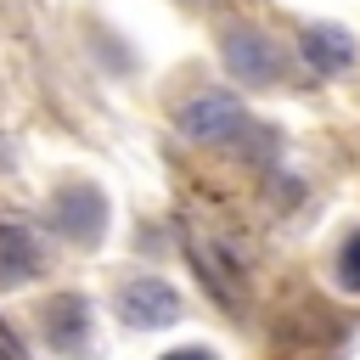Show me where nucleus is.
<instances>
[{"label":"nucleus","mask_w":360,"mask_h":360,"mask_svg":"<svg viewBox=\"0 0 360 360\" xmlns=\"http://www.w3.org/2000/svg\"><path fill=\"white\" fill-rule=\"evenodd\" d=\"M304 56H309L315 68H343L354 51H349V34H343V28H309V34H304Z\"/></svg>","instance_id":"nucleus-6"},{"label":"nucleus","mask_w":360,"mask_h":360,"mask_svg":"<svg viewBox=\"0 0 360 360\" xmlns=\"http://www.w3.org/2000/svg\"><path fill=\"white\" fill-rule=\"evenodd\" d=\"M79 309H84L79 298H56V304H51V315H45V338H51L56 349H79V326H84Z\"/></svg>","instance_id":"nucleus-7"},{"label":"nucleus","mask_w":360,"mask_h":360,"mask_svg":"<svg viewBox=\"0 0 360 360\" xmlns=\"http://www.w3.org/2000/svg\"><path fill=\"white\" fill-rule=\"evenodd\" d=\"M169 360H208L202 349H180V354H169Z\"/></svg>","instance_id":"nucleus-9"},{"label":"nucleus","mask_w":360,"mask_h":360,"mask_svg":"<svg viewBox=\"0 0 360 360\" xmlns=\"http://www.w3.org/2000/svg\"><path fill=\"white\" fill-rule=\"evenodd\" d=\"M225 62H231V73L248 79V84H270V79L281 73V56H276V45H270L264 34H231V39H225Z\"/></svg>","instance_id":"nucleus-3"},{"label":"nucleus","mask_w":360,"mask_h":360,"mask_svg":"<svg viewBox=\"0 0 360 360\" xmlns=\"http://www.w3.org/2000/svg\"><path fill=\"white\" fill-rule=\"evenodd\" d=\"M338 281L360 292V236H349V242H343V259H338Z\"/></svg>","instance_id":"nucleus-8"},{"label":"nucleus","mask_w":360,"mask_h":360,"mask_svg":"<svg viewBox=\"0 0 360 360\" xmlns=\"http://www.w3.org/2000/svg\"><path fill=\"white\" fill-rule=\"evenodd\" d=\"M118 304H124V321H135V326H169V321L180 315L174 287L158 281V276H135V281L118 292Z\"/></svg>","instance_id":"nucleus-2"},{"label":"nucleus","mask_w":360,"mask_h":360,"mask_svg":"<svg viewBox=\"0 0 360 360\" xmlns=\"http://www.w3.org/2000/svg\"><path fill=\"white\" fill-rule=\"evenodd\" d=\"M242 124H248V118H242V101L225 96V90H208V96H197V101L180 107V129L197 135V141H225V135H236Z\"/></svg>","instance_id":"nucleus-1"},{"label":"nucleus","mask_w":360,"mask_h":360,"mask_svg":"<svg viewBox=\"0 0 360 360\" xmlns=\"http://www.w3.org/2000/svg\"><path fill=\"white\" fill-rule=\"evenodd\" d=\"M51 219H56V231H68V236H96L101 225V197H90L84 186L79 191H62L56 197V208H51Z\"/></svg>","instance_id":"nucleus-4"},{"label":"nucleus","mask_w":360,"mask_h":360,"mask_svg":"<svg viewBox=\"0 0 360 360\" xmlns=\"http://www.w3.org/2000/svg\"><path fill=\"white\" fill-rule=\"evenodd\" d=\"M34 270V236L17 219H0V281H22Z\"/></svg>","instance_id":"nucleus-5"}]
</instances>
